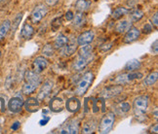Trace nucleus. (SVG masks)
Returning <instances> with one entry per match:
<instances>
[{"label":"nucleus","mask_w":158,"mask_h":134,"mask_svg":"<svg viewBox=\"0 0 158 134\" xmlns=\"http://www.w3.org/2000/svg\"><path fill=\"white\" fill-rule=\"evenodd\" d=\"M149 98L148 95H139L136 97L133 102V110L136 118L139 120H143L144 119V116L147 114L148 108Z\"/></svg>","instance_id":"obj_1"},{"label":"nucleus","mask_w":158,"mask_h":134,"mask_svg":"<svg viewBox=\"0 0 158 134\" xmlns=\"http://www.w3.org/2000/svg\"><path fill=\"white\" fill-rule=\"evenodd\" d=\"M40 84L37 83H29V82H26L23 85L22 87V93L25 95H30L31 93H33L35 89L38 88Z\"/></svg>","instance_id":"obj_23"},{"label":"nucleus","mask_w":158,"mask_h":134,"mask_svg":"<svg viewBox=\"0 0 158 134\" xmlns=\"http://www.w3.org/2000/svg\"><path fill=\"white\" fill-rule=\"evenodd\" d=\"M21 35H22V37L23 39H26V40L31 39L32 36L34 35V28L32 27L31 24L26 23L25 26H23V28H22Z\"/></svg>","instance_id":"obj_22"},{"label":"nucleus","mask_w":158,"mask_h":134,"mask_svg":"<svg viewBox=\"0 0 158 134\" xmlns=\"http://www.w3.org/2000/svg\"><path fill=\"white\" fill-rule=\"evenodd\" d=\"M69 37L66 35L60 33L57 36V38L54 41V49L56 50H63V49L69 43Z\"/></svg>","instance_id":"obj_18"},{"label":"nucleus","mask_w":158,"mask_h":134,"mask_svg":"<svg viewBox=\"0 0 158 134\" xmlns=\"http://www.w3.org/2000/svg\"><path fill=\"white\" fill-rule=\"evenodd\" d=\"M115 121V114L112 112L106 113L100 121L99 124V132L102 134H106L111 131Z\"/></svg>","instance_id":"obj_3"},{"label":"nucleus","mask_w":158,"mask_h":134,"mask_svg":"<svg viewBox=\"0 0 158 134\" xmlns=\"http://www.w3.org/2000/svg\"><path fill=\"white\" fill-rule=\"evenodd\" d=\"M64 17H65V20H66V21L71 22L72 20H73L74 15H73V13H72L71 11H68V12H66V13H65Z\"/></svg>","instance_id":"obj_38"},{"label":"nucleus","mask_w":158,"mask_h":134,"mask_svg":"<svg viewBox=\"0 0 158 134\" xmlns=\"http://www.w3.org/2000/svg\"><path fill=\"white\" fill-rule=\"evenodd\" d=\"M48 67V60L44 57H37L34 58L33 63H32V69L34 72H36L37 74L43 72Z\"/></svg>","instance_id":"obj_11"},{"label":"nucleus","mask_w":158,"mask_h":134,"mask_svg":"<svg viewBox=\"0 0 158 134\" xmlns=\"http://www.w3.org/2000/svg\"><path fill=\"white\" fill-rule=\"evenodd\" d=\"M141 66H142V63H141V61H139V59L133 58V59H130L129 61L126 63V65H125V70L128 71V72L136 71V70L141 68Z\"/></svg>","instance_id":"obj_25"},{"label":"nucleus","mask_w":158,"mask_h":134,"mask_svg":"<svg viewBox=\"0 0 158 134\" xmlns=\"http://www.w3.org/2000/svg\"><path fill=\"white\" fill-rule=\"evenodd\" d=\"M26 110L29 113H35L39 110L40 101L36 97H28V98L23 102Z\"/></svg>","instance_id":"obj_13"},{"label":"nucleus","mask_w":158,"mask_h":134,"mask_svg":"<svg viewBox=\"0 0 158 134\" xmlns=\"http://www.w3.org/2000/svg\"><path fill=\"white\" fill-rule=\"evenodd\" d=\"M60 132L63 134H77L79 132V120L77 119H72L66 123Z\"/></svg>","instance_id":"obj_10"},{"label":"nucleus","mask_w":158,"mask_h":134,"mask_svg":"<svg viewBox=\"0 0 158 134\" xmlns=\"http://www.w3.org/2000/svg\"><path fill=\"white\" fill-rule=\"evenodd\" d=\"M77 47H78L77 40H75L74 37L69 38V43L66 44V46L62 50L64 56H65V57L72 56V54H73L77 51Z\"/></svg>","instance_id":"obj_17"},{"label":"nucleus","mask_w":158,"mask_h":134,"mask_svg":"<svg viewBox=\"0 0 158 134\" xmlns=\"http://www.w3.org/2000/svg\"><path fill=\"white\" fill-rule=\"evenodd\" d=\"M20 126H21V123L20 121H15V123L12 124V126H11V129L12 130H14V131H16V130H18L20 128Z\"/></svg>","instance_id":"obj_39"},{"label":"nucleus","mask_w":158,"mask_h":134,"mask_svg":"<svg viewBox=\"0 0 158 134\" xmlns=\"http://www.w3.org/2000/svg\"><path fill=\"white\" fill-rule=\"evenodd\" d=\"M42 53L44 57H51L54 56V47L51 44H46L42 49Z\"/></svg>","instance_id":"obj_33"},{"label":"nucleus","mask_w":158,"mask_h":134,"mask_svg":"<svg viewBox=\"0 0 158 134\" xmlns=\"http://www.w3.org/2000/svg\"><path fill=\"white\" fill-rule=\"evenodd\" d=\"M2 124H3V119L0 117V133H1L2 130Z\"/></svg>","instance_id":"obj_46"},{"label":"nucleus","mask_w":158,"mask_h":134,"mask_svg":"<svg viewBox=\"0 0 158 134\" xmlns=\"http://www.w3.org/2000/svg\"><path fill=\"white\" fill-rule=\"evenodd\" d=\"M1 1H3V0H0V2H1Z\"/></svg>","instance_id":"obj_49"},{"label":"nucleus","mask_w":158,"mask_h":134,"mask_svg":"<svg viewBox=\"0 0 158 134\" xmlns=\"http://www.w3.org/2000/svg\"><path fill=\"white\" fill-rule=\"evenodd\" d=\"M111 48H112V43H108V44H105L104 46H102L101 50L102 52H107L109 49H111Z\"/></svg>","instance_id":"obj_40"},{"label":"nucleus","mask_w":158,"mask_h":134,"mask_svg":"<svg viewBox=\"0 0 158 134\" xmlns=\"http://www.w3.org/2000/svg\"><path fill=\"white\" fill-rule=\"evenodd\" d=\"M131 105L129 102H120L119 104H117L115 106L114 110L115 113L114 114H117L119 116H124L126 114H128L131 110Z\"/></svg>","instance_id":"obj_20"},{"label":"nucleus","mask_w":158,"mask_h":134,"mask_svg":"<svg viewBox=\"0 0 158 134\" xmlns=\"http://www.w3.org/2000/svg\"><path fill=\"white\" fill-rule=\"evenodd\" d=\"M157 44H158V40H155L154 41V44H152V47H151V49H154V51H153V53H155V54H157V53H158V47H157Z\"/></svg>","instance_id":"obj_44"},{"label":"nucleus","mask_w":158,"mask_h":134,"mask_svg":"<svg viewBox=\"0 0 158 134\" xmlns=\"http://www.w3.org/2000/svg\"><path fill=\"white\" fill-rule=\"evenodd\" d=\"M151 23L152 24H154L155 26H158V14L157 13H155L154 15H153V17H152V19H151Z\"/></svg>","instance_id":"obj_42"},{"label":"nucleus","mask_w":158,"mask_h":134,"mask_svg":"<svg viewBox=\"0 0 158 134\" xmlns=\"http://www.w3.org/2000/svg\"><path fill=\"white\" fill-rule=\"evenodd\" d=\"M62 26V19L60 18H55V19L51 22V27L53 28L54 31H56L60 28V26Z\"/></svg>","instance_id":"obj_35"},{"label":"nucleus","mask_w":158,"mask_h":134,"mask_svg":"<svg viewBox=\"0 0 158 134\" xmlns=\"http://www.w3.org/2000/svg\"><path fill=\"white\" fill-rule=\"evenodd\" d=\"M59 0H45V3L47 5H49V6H54V5H56L58 3Z\"/></svg>","instance_id":"obj_43"},{"label":"nucleus","mask_w":158,"mask_h":134,"mask_svg":"<svg viewBox=\"0 0 158 134\" xmlns=\"http://www.w3.org/2000/svg\"><path fill=\"white\" fill-rule=\"evenodd\" d=\"M150 132H151V133H153V132H154L155 134L158 132V124H155L154 126L151 127V128H150Z\"/></svg>","instance_id":"obj_45"},{"label":"nucleus","mask_w":158,"mask_h":134,"mask_svg":"<svg viewBox=\"0 0 158 134\" xmlns=\"http://www.w3.org/2000/svg\"><path fill=\"white\" fill-rule=\"evenodd\" d=\"M91 5V1H86V0H77L75 3V8L77 12H83L85 10H87L89 8V6Z\"/></svg>","instance_id":"obj_31"},{"label":"nucleus","mask_w":158,"mask_h":134,"mask_svg":"<svg viewBox=\"0 0 158 134\" xmlns=\"http://www.w3.org/2000/svg\"><path fill=\"white\" fill-rule=\"evenodd\" d=\"M143 73L131 71V72L126 73V74L117 76V78L115 79V82L119 85H124V84H128L135 80H141V79H143Z\"/></svg>","instance_id":"obj_5"},{"label":"nucleus","mask_w":158,"mask_h":134,"mask_svg":"<svg viewBox=\"0 0 158 134\" xmlns=\"http://www.w3.org/2000/svg\"><path fill=\"white\" fill-rule=\"evenodd\" d=\"M94 80V74L91 71H88L86 73H84L82 78L80 79V81L78 82L76 90L75 93L78 96H83L85 93H87L88 89L92 85Z\"/></svg>","instance_id":"obj_2"},{"label":"nucleus","mask_w":158,"mask_h":134,"mask_svg":"<svg viewBox=\"0 0 158 134\" xmlns=\"http://www.w3.org/2000/svg\"><path fill=\"white\" fill-rule=\"evenodd\" d=\"M47 12H48V10L45 5L41 4V5L36 6V7L33 9L31 15H30V22H31L33 24L39 23L44 19V17L47 15Z\"/></svg>","instance_id":"obj_6"},{"label":"nucleus","mask_w":158,"mask_h":134,"mask_svg":"<svg viewBox=\"0 0 158 134\" xmlns=\"http://www.w3.org/2000/svg\"><path fill=\"white\" fill-rule=\"evenodd\" d=\"M152 30H153L152 24H151V23H145L143 26V32L144 34H149L150 32H152Z\"/></svg>","instance_id":"obj_36"},{"label":"nucleus","mask_w":158,"mask_h":134,"mask_svg":"<svg viewBox=\"0 0 158 134\" xmlns=\"http://www.w3.org/2000/svg\"><path fill=\"white\" fill-rule=\"evenodd\" d=\"M95 39V33L92 30H88V31H85L81 33L78 36L77 38V44L79 46H83L86 44H91Z\"/></svg>","instance_id":"obj_15"},{"label":"nucleus","mask_w":158,"mask_h":134,"mask_svg":"<svg viewBox=\"0 0 158 134\" xmlns=\"http://www.w3.org/2000/svg\"><path fill=\"white\" fill-rule=\"evenodd\" d=\"M64 106H65L66 110H68L69 112L76 113V112H78L79 110H80L81 102L75 96L74 97H70V98H69L68 100H66V102L64 103Z\"/></svg>","instance_id":"obj_14"},{"label":"nucleus","mask_w":158,"mask_h":134,"mask_svg":"<svg viewBox=\"0 0 158 134\" xmlns=\"http://www.w3.org/2000/svg\"><path fill=\"white\" fill-rule=\"evenodd\" d=\"M94 58V56H89V57H81L78 56V57L74 60V62L72 63V69L73 71H81L87 67V65L92 61Z\"/></svg>","instance_id":"obj_8"},{"label":"nucleus","mask_w":158,"mask_h":134,"mask_svg":"<svg viewBox=\"0 0 158 134\" xmlns=\"http://www.w3.org/2000/svg\"><path fill=\"white\" fill-rule=\"evenodd\" d=\"M72 21H73L72 23H73L74 26H81L85 23V22H86V19H85V16L83 15L82 12H77L75 16L73 17V20Z\"/></svg>","instance_id":"obj_30"},{"label":"nucleus","mask_w":158,"mask_h":134,"mask_svg":"<svg viewBox=\"0 0 158 134\" xmlns=\"http://www.w3.org/2000/svg\"><path fill=\"white\" fill-rule=\"evenodd\" d=\"M0 57H1V51H0Z\"/></svg>","instance_id":"obj_48"},{"label":"nucleus","mask_w":158,"mask_h":134,"mask_svg":"<svg viewBox=\"0 0 158 134\" xmlns=\"http://www.w3.org/2000/svg\"><path fill=\"white\" fill-rule=\"evenodd\" d=\"M93 54V46L91 44H86L81 46L78 51V56L81 57H89Z\"/></svg>","instance_id":"obj_28"},{"label":"nucleus","mask_w":158,"mask_h":134,"mask_svg":"<svg viewBox=\"0 0 158 134\" xmlns=\"http://www.w3.org/2000/svg\"><path fill=\"white\" fill-rule=\"evenodd\" d=\"M10 28H11V22L9 20H5L1 23V26H0V42L8 34V32L10 31Z\"/></svg>","instance_id":"obj_26"},{"label":"nucleus","mask_w":158,"mask_h":134,"mask_svg":"<svg viewBox=\"0 0 158 134\" xmlns=\"http://www.w3.org/2000/svg\"><path fill=\"white\" fill-rule=\"evenodd\" d=\"M22 19H23V13H19V14H18V15L15 17V19H14L13 22H11V28H10V30L12 31V35H13V34L16 32L17 28L19 27L20 22H21Z\"/></svg>","instance_id":"obj_32"},{"label":"nucleus","mask_w":158,"mask_h":134,"mask_svg":"<svg viewBox=\"0 0 158 134\" xmlns=\"http://www.w3.org/2000/svg\"><path fill=\"white\" fill-rule=\"evenodd\" d=\"M54 84L55 83L53 80H50V79L46 80L43 84H42V87H41L36 98H37L39 101L44 100L46 97L51 93V91L54 88Z\"/></svg>","instance_id":"obj_9"},{"label":"nucleus","mask_w":158,"mask_h":134,"mask_svg":"<svg viewBox=\"0 0 158 134\" xmlns=\"http://www.w3.org/2000/svg\"><path fill=\"white\" fill-rule=\"evenodd\" d=\"M96 129H97V120L94 119H91L83 124L82 133H84V134L94 133Z\"/></svg>","instance_id":"obj_21"},{"label":"nucleus","mask_w":158,"mask_h":134,"mask_svg":"<svg viewBox=\"0 0 158 134\" xmlns=\"http://www.w3.org/2000/svg\"><path fill=\"white\" fill-rule=\"evenodd\" d=\"M23 78H25L26 82L37 83V84L41 83V77L33 70H26L25 74H23Z\"/></svg>","instance_id":"obj_19"},{"label":"nucleus","mask_w":158,"mask_h":134,"mask_svg":"<svg viewBox=\"0 0 158 134\" xmlns=\"http://www.w3.org/2000/svg\"><path fill=\"white\" fill-rule=\"evenodd\" d=\"M143 12L142 10H135L131 13V19L132 22H139L143 18Z\"/></svg>","instance_id":"obj_34"},{"label":"nucleus","mask_w":158,"mask_h":134,"mask_svg":"<svg viewBox=\"0 0 158 134\" xmlns=\"http://www.w3.org/2000/svg\"><path fill=\"white\" fill-rule=\"evenodd\" d=\"M50 111L54 113H60L64 109V101L60 97H54L49 103Z\"/></svg>","instance_id":"obj_16"},{"label":"nucleus","mask_w":158,"mask_h":134,"mask_svg":"<svg viewBox=\"0 0 158 134\" xmlns=\"http://www.w3.org/2000/svg\"><path fill=\"white\" fill-rule=\"evenodd\" d=\"M157 79H158V73L157 71L150 73L149 75H148L145 77V79L143 80V85L147 87H151L157 82Z\"/></svg>","instance_id":"obj_27"},{"label":"nucleus","mask_w":158,"mask_h":134,"mask_svg":"<svg viewBox=\"0 0 158 134\" xmlns=\"http://www.w3.org/2000/svg\"><path fill=\"white\" fill-rule=\"evenodd\" d=\"M49 120H50V117H46V116H44L43 119L39 121V124H40V125H46Z\"/></svg>","instance_id":"obj_41"},{"label":"nucleus","mask_w":158,"mask_h":134,"mask_svg":"<svg viewBox=\"0 0 158 134\" xmlns=\"http://www.w3.org/2000/svg\"><path fill=\"white\" fill-rule=\"evenodd\" d=\"M123 91V87L121 85H115V86L108 87L102 91L100 96L104 99H109V98H113V97H116L119 95Z\"/></svg>","instance_id":"obj_7"},{"label":"nucleus","mask_w":158,"mask_h":134,"mask_svg":"<svg viewBox=\"0 0 158 134\" xmlns=\"http://www.w3.org/2000/svg\"><path fill=\"white\" fill-rule=\"evenodd\" d=\"M23 96L21 93H18L15 96H13L12 98L8 101V109L9 111L17 114V113H20L22 111V109L23 107Z\"/></svg>","instance_id":"obj_4"},{"label":"nucleus","mask_w":158,"mask_h":134,"mask_svg":"<svg viewBox=\"0 0 158 134\" xmlns=\"http://www.w3.org/2000/svg\"><path fill=\"white\" fill-rule=\"evenodd\" d=\"M154 118H155V120H157V118H158V116H157V109H155V110H154Z\"/></svg>","instance_id":"obj_47"},{"label":"nucleus","mask_w":158,"mask_h":134,"mask_svg":"<svg viewBox=\"0 0 158 134\" xmlns=\"http://www.w3.org/2000/svg\"><path fill=\"white\" fill-rule=\"evenodd\" d=\"M139 35H141V31L137 27L132 26L128 31L126 32L124 38H123V42L125 44H130L135 42L136 40H138L139 38Z\"/></svg>","instance_id":"obj_12"},{"label":"nucleus","mask_w":158,"mask_h":134,"mask_svg":"<svg viewBox=\"0 0 158 134\" xmlns=\"http://www.w3.org/2000/svg\"><path fill=\"white\" fill-rule=\"evenodd\" d=\"M6 96H0V113H4L6 110Z\"/></svg>","instance_id":"obj_37"},{"label":"nucleus","mask_w":158,"mask_h":134,"mask_svg":"<svg viewBox=\"0 0 158 134\" xmlns=\"http://www.w3.org/2000/svg\"><path fill=\"white\" fill-rule=\"evenodd\" d=\"M128 13H129V10L127 8L118 7L112 12V16L111 17H112V19H114V20H118V19H120V18H122L123 16L127 15Z\"/></svg>","instance_id":"obj_29"},{"label":"nucleus","mask_w":158,"mask_h":134,"mask_svg":"<svg viewBox=\"0 0 158 134\" xmlns=\"http://www.w3.org/2000/svg\"><path fill=\"white\" fill-rule=\"evenodd\" d=\"M132 27V22H129V21H121L119 22L116 26H115V30H116V32L119 33V34H123V33H126L128 30Z\"/></svg>","instance_id":"obj_24"}]
</instances>
